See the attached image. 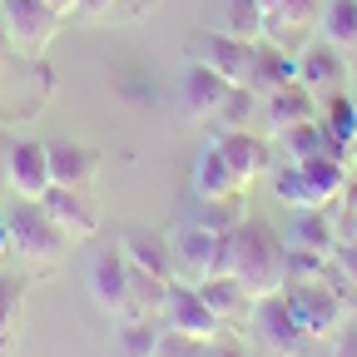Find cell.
<instances>
[{
	"label": "cell",
	"instance_id": "36",
	"mask_svg": "<svg viewBox=\"0 0 357 357\" xmlns=\"http://www.w3.org/2000/svg\"><path fill=\"white\" fill-rule=\"evenodd\" d=\"M10 35H6V25H0V79H6V70H10Z\"/></svg>",
	"mask_w": 357,
	"mask_h": 357
},
{
	"label": "cell",
	"instance_id": "26",
	"mask_svg": "<svg viewBox=\"0 0 357 357\" xmlns=\"http://www.w3.org/2000/svg\"><path fill=\"white\" fill-rule=\"evenodd\" d=\"M318 40L342 55H357V0H328L318 15Z\"/></svg>",
	"mask_w": 357,
	"mask_h": 357
},
{
	"label": "cell",
	"instance_id": "24",
	"mask_svg": "<svg viewBox=\"0 0 357 357\" xmlns=\"http://www.w3.org/2000/svg\"><path fill=\"white\" fill-rule=\"evenodd\" d=\"M318 124L328 129V139L342 144L352 154V139H357V95L337 89V95H323L318 100Z\"/></svg>",
	"mask_w": 357,
	"mask_h": 357
},
{
	"label": "cell",
	"instance_id": "32",
	"mask_svg": "<svg viewBox=\"0 0 357 357\" xmlns=\"http://www.w3.org/2000/svg\"><path fill=\"white\" fill-rule=\"evenodd\" d=\"M328 258H333V273L342 278V288L357 298V238H337Z\"/></svg>",
	"mask_w": 357,
	"mask_h": 357
},
{
	"label": "cell",
	"instance_id": "23",
	"mask_svg": "<svg viewBox=\"0 0 357 357\" xmlns=\"http://www.w3.org/2000/svg\"><path fill=\"white\" fill-rule=\"evenodd\" d=\"M199 293H204V303L218 312V323H234V318H243L248 312V303H253V293L234 278V273H208L204 283H194Z\"/></svg>",
	"mask_w": 357,
	"mask_h": 357
},
{
	"label": "cell",
	"instance_id": "16",
	"mask_svg": "<svg viewBox=\"0 0 357 357\" xmlns=\"http://www.w3.org/2000/svg\"><path fill=\"white\" fill-rule=\"evenodd\" d=\"M45 159H50V184L60 189H89V178L100 174V154L75 139H45Z\"/></svg>",
	"mask_w": 357,
	"mask_h": 357
},
{
	"label": "cell",
	"instance_id": "35",
	"mask_svg": "<svg viewBox=\"0 0 357 357\" xmlns=\"http://www.w3.org/2000/svg\"><path fill=\"white\" fill-rule=\"evenodd\" d=\"M333 357H357V333H337V342H333Z\"/></svg>",
	"mask_w": 357,
	"mask_h": 357
},
{
	"label": "cell",
	"instance_id": "33",
	"mask_svg": "<svg viewBox=\"0 0 357 357\" xmlns=\"http://www.w3.org/2000/svg\"><path fill=\"white\" fill-rule=\"evenodd\" d=\"M189 357H253V352H248L243 342H234V337H223V333H218V337H208V342H194Z\"/></svg>",
	"mask_w": 357,
	"mask_h": 357
},
{
	"label": "cell",
	"instance_id": "41",
	"mask_svg": "<svg viewBox=\"0 0 357 357\" xmlns=\"http://www.w3.org/2000/svg\"><path fill=\"white\" fill-rule=\"evenodd\" d=\"M273 6H283V0H258V10L268 15V10H273Z\"/></svg>",
	"mask_w": 357,
	"mask_h": 357
},
{
	"label": "cell",
	"instance_id": "37",
	"mask_svg": "<svg viewBox=\"0 0 357 357\" xmlns=\"http://www.w3.org/2000/svg\"><path fill=\"white\" fill-rule=\"evenodd\" d=\"M79 10H89V15H105V10H114V0H79Z\"/></svg>",
	"mask_w": 357,
	"mask_h": 357
},
{
	"label": "cell",
	"instance_id": "9",
	"mask_svg": "<svg viewBox=\"0 0 357 357\" xmlns=\"http://www.w3.org/2000/svg\"><path fill=\"white\" fill-rule=\"evenodd\" d=\"M6 184L15 189V199H45L50 194L45 139H10L6 144Z\"/></svg>",
	"mask_w": 357,
	"mask_h": 357
},
{
	"label": "cell",
	"instance_id": "34",
	"mask_svg": "<svg viewBox=\"0 0 357 357\" xmlns=\"http://www.w3.org/2000/svg\"><path fill=\"white\" fill-rule=\"evenodd\" d=\"M337 204H342V213L357 218V174H347V184H342V199H337Z\"/></svg>",
	"mask_w": 357,
	"mask_h": 357
},
{
	"label": "cell",
	"instance_id": "43",
	"mask_svg": "<svg viewBox=\"0 0 357 357\" xmlns=\"http://www.w3.org/2000/svg\"><path fill=\"white\" fill-rule=\"evenodd\" d=\"M347 159H352V164H357V139H352V154H347Z\"/></svg>",
	"mask_w": 357,
	"mask_h": 357
},
{
	"label": "cell",
	"instance_id": "38",
	"mask_svg": "<svg viewBox=\"0 0 357 357\" xmlns=\"http://www.w3.org/2000/svg\"><path fill=\"white\" fill-rule=\"evenodd\" d=\"M50 10H60V15H70V10H79V0H45Z\"/></svg>",
	"mask_w": 357,
	"mask_h": 357
},
{
	"label": "cell",
	"instance_id": "1",
	"mask_svg": "<svg viewBox=\"0 0 357 357\" xmlns=\"http://www.w3.org/2000/svg\"><path fill=\"white\" fill-rule=\"evenodd\" d=\"M208 273H234L253 298L283 293V283H288V273H283V243L268 234L263 223L243 218L238 229L213 238V268H208Z\"/></svg>",
	"mask_w": 357,
	"mask_h": 357
},
{
	"label": "cell",
	"instance_id": "2",
	"mask_svg": "<svg viewBox=\"0 0 357 357\" xmlns=\"http://www.w3.org/2000/svg\"><path fill=\"white\" fill-rule=\"evenodd\" d=\"M347 184V159H303L273 174V194L288 208H328L342 199Z\"/></svg>",
	"mask_w": 357,
	"mask_h": 357
},
{
	"label": "cell",
	"instance_id": "27",
	"mask_svg": "<svg viewBox=\"0 0 357 357\" xmlns=\"http://www.w3.org/2000/svg\"><path fill=\"white\" fill-rule=\"evenodd\" d=\"M194 194H199V199H229V194H243L238 178H234V169L223 164L218 144H208V149L199 154V164H194Z\"/></svg>",
	"mask_w": 357,
	"mask_h": 357
},
{
	"label": "cell",
	"instance_id": "18",
	"mask_svg": "<svg viewBox=\"0 0 357 357\" xmlns=\"http://www.w3.org/2000/svg\"><path fill=\"white\" fill-rule=\"evenodd\" d=\"M229 79H223V75H213L208 65H189L184 75H178V100H184V109L194 114V119H213L218 114V105L223 100H229Z\"/></svg>",
	"mask_w": 357,
	"mask_h": 357
},
{
	"label": "cell",
	"instance_id": "10",
	"mask_svg": "<svg viewBox=\"0 0 357 357\" xmlns=\"http://www.w3.org/2000/svg\"><path fill=\"white\" fill-rule=\"evenodd\" d=\"M194 60L208 65L213 75H223L229 84H248V79H253V45L223 35V30H204V35H199Z\"/></svg>",
	"mask_w": 357,
	"mask_h": 357
},
{
	"label": "cell",
	"instance_id": "20",
	"mask_svg": "<svg viewBox=\"0 0 357 357\" xmlns=\"http://www.w3.org/2000/svg\"><path fill=\"white\" fill-rule=\"evenodd\" d=\"M263 114H268V124H273V134H278V129H288V124L318 119V95H312L303 79H293V84L273 89V95H263Z\"/></svg>",
	"mask_w": 357,
	"mask_h": 357
},
{
	"label": "cell",
	"instance_id": "42",
	"mask_svg": "<svg viewBox=\"0 0 357 357\" xmlns=\"http://www.w3.org/2000/svg\"><path fill=\"white\" fill-rule=\"evenodd\" d=\"M347 79H352V84H357V65H347Z\"/></svg>",
	"mask_w": 357,
	"mask_h": 357
},
{
	"label": "cell",
	"instance_id": "14",
	"mask_svg": "<svg viewBox=\"0 0 357 357\" xmlns=\"http://www.w3.org/2000/svg\"><path fill=\"white\" fill-rule=\"evenodd\" d=\"M119 253H124V263L129 268H139V273H149V278H174V253H169V234H154V229H144V223H134V229H124L119 234V243H114Z\"/></svg>",
	"mask_w": 357,
	"mask_h": 357
},
{
	"label": "cell",
	"instance_id": "13",
	"mask_svg": "<svg viewBox=\"0 0 357 357\" xmlns=\"http://www.w3.org/2000/svg\"><path fill=\"white\" fill-rule=\"evenodd\" d=\"M218 154H223V164L234 169V178H238V189H253L258 178L268 174V144L258 139L253 129H218Z\"/></svg>",
	"mask_w": 357,
	"mask_h": 357
},
{
	"label": "cell",
	"instance_id": "21",
	"mask_svg": "<svg viewBox=\"0 0 357 357\" xmlns=\"http://www.w3.org/2000/svg\"><path fill=\"white\" fill-rule=\"evenodd\" d=\"M278 139L288 149V164H303V159H347V149L328 139V129L318 119H303V124L278 129Z\"/></svg>",
	"mask_w": 357,
	"mask_h": 357
},
{
	"label": "cell",
	"instance_id": "12",
	"mask_svg": "<svg viewBox=\"0 0 357 357\" xmlns=\"http://www.w3.org/2000/svg\"><path fill=\"white\" fill-rule=\"evenodd\" d=\"M298 79L312 89V95H337V89H347V55L333 50L328 40H312L298 50Z\"/></svg>",
	"mask_w": 357,
	"mask_h": 357
},
{
	"label": "cell",
	"instance_id": "8",
	"mask_svg": "<svg viewBox=\"0 0 357 357\" xmlns=\"http://www.w3.org/2000/svg\"><path fill=\"white\" fill-rule=\"evenodd\" d=\"M253 333H258V342H268L278 357H303V352H307V333L293 323L283 293L253 298Z\"/></svg>",
	"mask_w": 357,
	"mask_h": 357
},
{
	"label": "cell",
	"instance_id": "3",
	"mask_svg": "<svg viewBox=\"0 0 357 357\" xmlns=\"http://www.w3.org/2000/svg\"><path fill=\"white\" fill-rule=\"evenodd\" d=\"M342 298H352L342 288V278H318V283H288L283 288V303L293 312V323L307 333V337H333L337 323H342Z\"/></svg>",
	"mask_w": 357,
	"mask_h": 357
},
{
	"label": "cell",
	"instance_id": "4",
	"mask_svg": "<svg viewBox=\"0 0 357 357\" xmlns=\"http://www.w3.org/2000/svg\"><path fill=\"white\" fill-rule=\"evenodd\" d=\"M6 234H10V253L20 263H50L65 253V234L55 229V218L45 213L40 199H15V208L6 213Z\"/></svg>",
	"mask_w": 357,
	"mask_h": 357
},
{
	"label": "cell",
	"instance_id": "5",
	"mask_svg": "<svg viewBox=\"0 0 357 357\" xmlns=\"http://www.w3.org/2000/svg\"><path fill=\"white\" fill-rule=\"evenodd\" d=\"M60 10H50L45 0H0V25H6V35H10V50L20 55V60H45V50L55 45V35H60Z\"/></svg>",
	"mask_w": 357,
	"mask_h": 357
},
{
	"label": "cell",
	"instance_id": "19",
	"mask_svg": "<svg viewBox=\"0 0 357 357\" xmlns=\"http://www.w3.org/2000/svg\"><path fill=\"white\" fill-rule=\"evenodd\" d=\"M293 79H298V55H288V50H278V45L258 40L253 45V79H248L253 95L263 100V95H273V89H283Z\"/></svg>",
	"mask_w": 357,
	"mask_h": 357
},
{
	"label": "cell",
	"instance_id": "11",
	"mask_svg": "<svg viewBox=\"0 0 357 357\" xmlns=\"http://www.w3.org/2000/svg\"><path fill=\"white\" fill-rule=\"evenodd\" d=\"M40 204H45V213L55 218V229H60L70 243L100 234V204L89 199L84 189H60V184H50V194H45Z\"/></svg>",
	"mask_w": 357,
	"mask_h": 357
},
{
	"label": "cell",
	"instance_id": "6",
	"mask_svg": "<svg viewBox=\"0 0 357 357\" xmlns=\"http://www.w3.org/2000/svg\"><path fill=\"white\" fill-rule=\"evenodd\" d=\"M159 318H164V333L169 337H184V342H208L223 328L218 312L204 303V293L194 283H178V278H169V293H164Z\"/></svg>",
	"mask_w": 357,
	"mask_h": 357
},
{
	"label": "cell",
	"instance_id": "7",
	"mask_svg": "<svg viewBox=\"0 0 357 357\" xmlns=\"http://www.w3.org/2000/svg\"><path fill=\"white\" fill-rule=\"evenodd\" d=\"M318 0H283V6H273L263 15V40L268 45H278V50L298 55L303 45L318 40Z\"/></svg>",
	"mask_w": 357,
	"mask_h": 357
},
{
	"label": "cell",
	"instance_id": "17",
	"mask_svg": "<svg viewBox=\"0 0 357 357\" xmlns=\"http://www.w3.org/2000/svg\"><path fill=\"white\" fill-rule=\"evenodd\" d=\"M89 298L105 312H114V318L129 312V263H124L119 248H105L95 258V268H89Z\"/></svg>",
	"mask_w": 357,
	"mask_h": 357
},
{
	"label": "cell",
	"instance_id": "28",
	"mask_svg": "<svg viewBox=\"0 0 357 357\" xmlns=\"http://www.w3.org/2000/svg\"><path fill=\"white\" fill-rule=\"evenodd\" d=\"M164 323L144 318V312H129L119 323V352L124 357H164Z\"/></svg>",
	"mask_w": 357,
	"mask_h": 357
},
{
	"label": "cell",
	"instance_id": "15",
	"mask_svg": "<svg viewBox=\"0 0 357 357\" xmlns=\"http://www.w3.org/2000/svg\"><path fill=\"white\" fill-rule=\"evenodd\" d=\"M213 238L218 234H204L199 223H178L169 234V253H174V278L178 283H204L208 268H213Z\"/></svg>",
	"mask_w": 357,
	"mask_h": 357
},
{
	"label": "cell",
	"instance_id": "31",
	"mask_svg": "<svg viewBox=\"0 0 357 357\" xmlns=\"http://www.w3.org/2000/svg\"><path fill=\"white\" fill-rule=\"evenodd\" d=\"M253 109H258V95H253L248 84H234V89H229V100L218 105L213 119H218V129H248Z\"/></svg>",
	"mask_w": 357,
	"mask_h": 357
},
{
	"label": "cell",
	"instance_id": "29",
	"mask_svg": "<svg viewBox=\"0 0 357 357\" xmlns=\"http://www.w3.org/2000/svg\"><path fill=\"white\" fill-rule=\"evenodd\" d=\"M243 218H248V213H243L238 194H229V199H199V194H194V208H189L184 223H199L204 234H229V229H238Z\"/></svg>",
	"mask_w": 357,
	"mask_h": 357
},
{
	"label": "cell",
	"instance_id": "40",
	"mask_svg": "<svg viewBox=\"0 0 357 357\" xmlns=\"http://www.w3.org/2000/svg\"><path fill=\"white\" fill-rule=\"evenodd\" d=\"M0 189H6V144H0Z\"/></svg>",
	"mask_w": 357,
	"mask_h": 357
},
{
	"label": "cell",
	"instance_id": "30",
	"mask_svg": "<svg viewBox=\"0 0 357 357\" xmlns=\"http://www.w3.org/2000/svg\"><path fill=\"white\" fill-rule=\"evenodd\" d=\"M20 303H25V283L15 273H0V357L10 352V342L20 333Z\"/></svg>",
	"mask_w": 357,
	"mask_h": 357
},
{
	"label": "cell",
	"instance_id": "25",
	"mask_svg": "<svg viewBox=\"0 0 357 357\" xmlns=\"http://www.w3.org/2000/svg\"><path fill=\"white\" fill-rule=\"evenodd\" d=\"M333 243H337V223H328L323 208H293V218H288V248L333 253Z\"/></svg>",
	"mask_w": 357,
	"mask_h": 357
},
{
	"label": "cell",
	"instance_id": "22",
	"mask_svg": "<svg viewBox=\"0 0 357 357\" xmlns=\"http://www.w3.org/2000/svg\"><path fill=\"white\" fill-rule=\"evenodd\" d=\"M208 30H223V35H234V40L258 45L263 40V10H258V0H213V25Z\"/></svg>",
	"mask_w": 357,
	"mask_h": 357
},
{
	"label": "cell",
	"instance_id": "39",
	"mask_svg": "<svg viewBox=\"0 0 357 357\" xmlns=\"http://www.w3.org/2000/svg\"><path fill=\"white\" fill-rule=\"evenodd\" d=\"M10 253V234H6V213H0V258Z\"/></svg>",
	"mask_w": 357,
	"mask_h": 357
}]
</instances>
